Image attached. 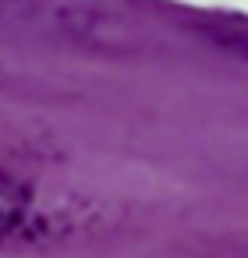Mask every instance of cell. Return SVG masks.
I'll use <instances>...</instances> for the list:
<instances>
[{
	"mask_svg": "<svg viewBox=\"0 0 248 258\" xmlns=\"http://www.w3.org/2000/svg\"><path fill=\"white\" fill-rule=\"evenodd\" d=\"M29 202H32L29 187L18 177H11L8 170H0V240L22 226V219L29 212Z\"/></svg>",
	"mask_w": 248,
	"mask_h": 258,
	"instance_id": "cell-1",
	"label": "cell"
},
{
	"mask_svg": "<svg viewBox=\"0 0 248 258\" xmlns=\"http://www.w3.org/2000/svg\"><path fill=\"white\" fill-rule=\"evenodd\" d=\"M199 29L216 46L234 50L237 57H248V18H237V15H230V18H206Z\"/></svg>",
	"mask_w": 248,
	"mask_h": 258,
	"instance_id": "cell-2",
	"label": "cell"
}]
</instances>
